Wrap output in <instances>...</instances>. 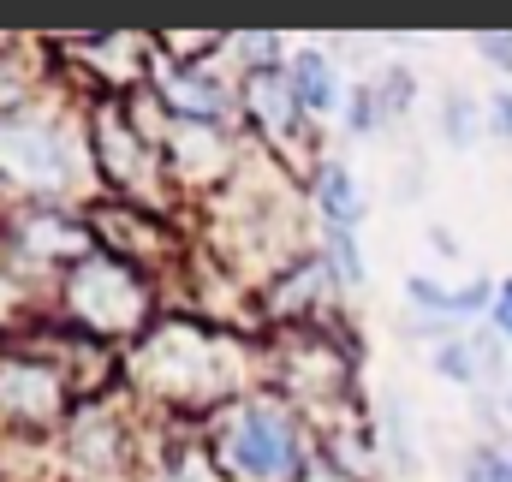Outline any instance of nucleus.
I'll list each match as a JSON object with an SVG mask.
<instances>
[{"mask_svg": "<svg viewBox=\"0 0 512 482\" xmlns=\"http://www.w3.org/2000/svg\"><path fill=\"white\" fill-rule=\"evenodd\" d=\"M405 298L435 322V328H459V322H489V310H495V286L489 280H471V286H435L429 274H411L405 280Z\"/></svg>", "mask_w": 512, "mask_h": 482, "instance_id": "obj_13", "label": "nucleus"}, {"mask_svg": "<svg viewBox=\"0 0 512 482\" xmlns=\"http://www.w3.org/2000/svg\"><path fill=\"white\" fill-rule=\"evenodd\" d=\"M84 173V143L54 114H0V185L18 197H66Z\"/></svg>", "mask_w": 512, "mask_h": 482, "instance_id": "obj_5", "label": "nucleus"}, {"mask_svg": "<svg viewBox=\"0 0 512 482\" xmlns=\"http://www.w3.org/2000/svg\"><path fill=\"white\" fill-rule=\"evenodd\" d=\"M84 143H90V167L102 173V185H108L120 203L161 215L167 155H161V143H155L143 125L131 120L126 96H102V102L90 108V131H84Z\"/></svg>", "mask_w": 512, "mask_h": 482, "instance_id": "obj_4", "label": "nucleus"}, {"mask_svg": "<svg viewBox=\"0 0 512 482\" xmlns=\"http://www.w3.org/2000/svg\"><path fill=\"white\" fill-rule=\"evenodd\" d=\"M507 453H512V447H507Z\"/></svg>", "mask_w": 512, "mask_h": 482, "instance_id": "obj_26", "label": "nucleus"}, {"mask_svg": "<svg viewBox=\"0 0 512 482\" xmlns=\"http://www.w3.org/2000/svg\"><path fill=\"white\" fill-rule=\"evenodd\" d=\"M310 203H316L322 227H340V233H358V221L370 215V203H364V185L352 179V167H346V161H316Z\"/></svg>", "mask_w": 512, "mask_h": 482, "instance_id": "obj_15", "label": "nucleus"}, {"mask_svg": "<svg viewBox=\"0 0 512 482\" xmlns=\"http://www.w3.org/2000/svg\"><path fill=\"white\" fill-rule=\"evenodd\" d=\"M60 316L66 328H78L84 340H131L155 328V304H149V280L143 268H131L120 256L96 250L90 262H78L72 274H60Z\"/></svg>", "mask_w": 512, "mask_h": 482, "instance_id": "obj_3", "label": "nucleus"}, {"mask_svg": "<svg viewBox=\"0 0 512 482\" xmlns=\"http://www.w3.org/2000/svg\"><path fill=\"white\" fill-rule=\"evenodd\" d=\"M477 54H483L489 72L512 78V30H483V36H477Z\"/></svg>", "mask_w": 512, "mask_h": 482, "instance_id": "obj_22", "label": "nucleus"}, {"mask_svg": "<svg viewBox=\"0 0 512 482\" xmlns=\"http://www.w3.org/2000/svg\"><path fill=\"white\" fill-rule=\"evenodd\" d=\"M376 453H382L399 477H417L423 471V447H417V429H411V399H382Z\"/></svg>", "mask_w": 512, "mask_h": 482, "instance_id": "obj_16", "label": "nucleus"}, {"mask_svg": "<svg viewBox=\"0 0 512 482\" xmlns=\"http://www.w3.org/2000/svg\"><path fill=\"white\" fill-rule=\"evenodd\" d=\"M489 328H495V334H501V340L512 346V274L501 280V286H495V310H489Z\"/></svg>", "mask_w": 512, "mask_h": 482, "instance_id": "obj_23", "label": "nucleus"}, {"mask_svg": "<svg viewBox=\"0 0 512 482\" xmlns=\"http://www.w3.org/2000/svg\"><path fill=\"white\" fill-rule=\"evenodd\" d=\"M286 84H292V102L304 108V120L346 108V78H340V66H334L328 48H292V60H286Z\"/></svg>", "mask_w": 512, "mask_h": 482, "instance_id": "obj_14", "label": "nucleus"}, {"mask_svg": "<svg viewBox=\"0 0 512 482\" xmlns=\"http://www.w3.org/2000/svg\"><path fill=\"white\" fill-rule=\"evenodd\" d=\"M489 137L512 143V90H495L489 96Z\"/></svg>", "mask_w": 512, "mask_h": 482, "instance_id": "obj_24", "label": "nucleus"}, {"mask_svg": "<svg viewBox=\"0 0 512 482\" xmlns=\"http://www.w3.org/2000/svg\"><path fill=\"white\" fill-rule=\"evenodd\" d=\"M66 459L78 471H90V477H114V471L131 465V441H126V429H120V417H114L108 399H84L72 411V423H66Z\"/></svg>", "mask_w": 512, "mask_h": 482, "instance_id": "obj_9", "label": "nucleus"}, {"mask_svg": "<svg viewBox=\"0 0 512 482\" xmlns=\"http://www.w3.org/2000/svg\"><path fill=\"white\" fill-rule=\"evenodd\" d=\"M322 262H328L334 286H364V280H370V262H364V244H358V233L322 227Z\"/></svg>", "mask_w": 512, "mask_h": 482, "instance_id": "obj_18", "label": "nucleus"}, {"mask_svg": "<svg viewBox=\"0 0 512 482\" xmlns=\"http://www.w3.org/2000/svg\"><path fill=\"white\" fill-rule=\"evenodd\" d=\"M12 262H30V268H60L72 274L78 262H90L102 244H96V227L90 215H66V209H24L12 227Z\"/></svg>", "mask_w": 512, "mask_h": 482, "instance_id": "obj_8", "label": "nucleus"}, {"mask_svg": "<svg viewBox=\"0 0 512 482\" xmlns=\"http://www.w3.org/2000/svg\"><path fill=\"white\" fill-rule=\"evenodd\" d=\"M209 453L227 482H316L322 471L298 411L268 393H245L215 417Z\"/></svg>", "mask_w": 512, "mask_h": 482, "instance_id": "obj_2", "label": "nucleus"}, {"mask_svg": "<svg viewBox=\"0 0 512 482\" xmlns=\"http://www.w3.org/2000/svg\"><path fill=\"white\" fill-rule=\"evenodd\" d=\"M328 292H334L328 262H322V256H292V262H280V274H274V286L262 292V304H268V316H280V322H304V316L328 310Z\"/></svg>", "mask_w": 512, "mask_h": 482, "instance_id": "obj_11", "label": "nucleus"}, {"mask_svg": "<svg viewBox=\"0 0 512 482\" xmlns=\"http://www.w3.org/2000/svg\"><path fill=\"white\" fill-rule=\"evenodd\" d=\"M72 375L66 363H54L48 352H0V423L18 429V435H36V429H54V423H72Z\"/></svg>", "mask_w": 512, "mask_h": 482, "instance_id": "obj_6", "label": "nucleus"}, {"mask_svg": "<svg viewBox=\"0 0 512 482\" xmlns=\"http://www.w3.org/2000/svg\"><path fill=\"white\" fill-rule=\"evenodd\" d=\"M387 120L382 96H376V84H352V96H346V108H340V125L352 131V137H376Z\"/></svg>", "mask_w": 512, "mask_h": 482, "instance_id": "obj_19", "label": "nucleus"}, {"mask_svg": "<svg viewBox=\"0 0 512 482\" xmlns=\"http://www.w3.org/2000/svg\"><path fill=\"white\" fill-rule=\"evenodd\" d=\"M149 90L161 96V114L179 125H215V131H227V120L239 114V96L209 66H173V60L149 54Z\"/></svg>", "mask_w": 512, "mask_h": 482, "instance_id": "obj_7", "label": "nucleus"}, {"mask_svg": "<svg viewBox=\"0 0 512 482\" xmlns=\"http://www.w3.org/2000/svg\"><path fill=\"white\" fill-rule=\"evenodd\" d=\"M429 244H435L441 256H453V250H459V244H453V233H441V227H429Z\"/></svg>", "mask_w": 512, "mask_h": 482, "instance_id": "obj_25", "label": "nucleus"}, {"mask_svg": "<svg viewBox=\"0 0 512 482\" xmlns=\"http://www.w3.org/2000/svg\"><path fill=\"white\" fill-rule=\"evenodd\" d=\"M441 137L453 149H471L489 137V102H477L471 90H447L441 96Z\"/></svg>", "mask_w": 512, "mask_h": 482, "instance_id": "obj_17", "label": "nucleus"}, {"mask_svg": "<svg viewBox=\"0 0 512 482\" xmlns=\"http://www.w3.org/2000/svg\"><path fill=\"white\" fill-rule=\"evenodd\" d=\"M161 155H167V173H179V179H227L233 173V137L227 131H215V125H167V137H161Z\"/></svg>", "mask_w": 512, "mask_h": 482, "instance_id": "obj_10", "label": "nucleus"}, {"mask_svg": "<svg viewBox=\"0 0 512 482\" xmlns=\"http://www.w3.org/2000/svg\"><path fill=\"white\" fill-rule=\"evenodd\" d=\"M376 96H382L387 120H405V114H411V102H417V78H411L405 66H387L382 84H376Z\"/></svg>", "mask_w": 512, "mask_h": 482, "instance_id": "obj_20", "label": "nucleus"}, {"mask_svg": "<svg viewBox=\"0 0 512 482\" xmlns=\"http://www.w3.org/2000/svg\"><path fill=\"white\" fill-rule=\"evenodd\" d=\"M131 381L149 399H161L167 411H209V417H221L233 399H245L239 393L245 387V358L215 322L167 316L131 352Z\"/></svg>", "mask_w": 512, "mask_h": 482, "instance_id": "obj_1", "label": "nucleus"}, {"mask_svg": "<svg viewBox=\"0 0 512 482\" xmlns=\"http://www.w3.org/2000/svg\"><path fill=\"white\" fill-rule=\"evenodd\" d=\"M245 114H251L256 137L262 143H292V131L304 125V108L292 102V84H286V66H268V72H245Z\"/></svg>", "mask_w": 512, "mask_h": 482, "instance_id": "obj_12", "label": "nucleus"}, {"mask_svg": "<svg viewBox=\"0 0 512 482\" xmlns=\"http://www.w3.org/2000/svg\"><path fill=\"white\" fill-rule=\"evenodd\" d=\"M465 482H512V453L507 447H471Z\"/></svg>", "mask_w": 512, "mask_h": 482, "instance_id": "obj_21", "label": "nucleus"}]
</instances>
